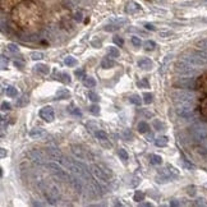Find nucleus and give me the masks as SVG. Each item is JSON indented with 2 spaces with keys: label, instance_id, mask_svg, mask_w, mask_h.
<instances>
[{
  "label": "nucleus",
  "instance_id": "obj_1",
  "mask_svg": "<svg viewBox=\"0 0 207 207\" xmlns=\"http://www.w3.org/2000/svg\"><path fill=\"white\" fill-rule=\"evenodd\" d=\"M39 186H40L42 193H43V196H45V198L47 199L49 203L58 205L59 202H60L62 196H60V192H59V189H58V187L55 186V184H53V183L47 182V180H41L39 183Z\"/></svg>",
  "mask_w": 207,
  "mask_h": 207
},
{
  "label": "nucleus",
  "instance_id": "obj_2",
  "mask_svg": "<svg viewBox=\"0 0 207 207\" xmlns=\"http://www.w3.org/2000/svg\"><path fill=\"white\" fill-rule=\"evenodd\" d=\"M46 169L58 179V180L68 182V183L72 182V178L73 177L70 175L69 173H67V170H64V169L60 165L55 164V162H47V164H46Z\"/></svg>",
  "mask_w": 207,
  "mask_h": 207
},
{
  "label": "nucleus",
  "instance_id": "obj_3",
  "mask_svg": "<svg viewBox=\"0 0 207 207\" xmlns=\"http://www.w3.org/2000/svg\"><path fill=\"white\" fill-rule=\"evenodd\" d=\"M91 171H92V174H94V177L97 180V183L100 184L101 189H106L107 186H109V182H110V177H109L107 174L102 170L100 165H95L94 164L91 166Z\"/></svg>",
  "mask_w": 207,
  "mask_h": 207
},
{
  "label": "nucleus",
  "instance_id": "obj_4",
  "mask_svg": "<svg viewBox=\"0 0 207 207\" xmlns=\"http://www.w3.org/2000/svg\"><path fill=\"white\" fill-rule=\"evenodd\" d=\"M171 97L175 104H186V102H190L194 100V95L189 91H183V90H178L174 91L171 94Z\"/></svg>",
  "mask_w": 207,
  "mask_h": 207
},
{
  "label": "nucleus",
  "instance_id": "obj_5",
  "mask_svg": "<svg viewBox=\"0 0 207 207\" xmlns=\"http://www.w3.org/2000/svg\"><path fill=\"white\" fill-rule=\"evenodd\" d=\"M175 70L178 73H180V74H190V75H192V74L196 73L197 68L183 59V60H179V62L175 63Z\"/></svg>",
  "mask_w": 207,
  "mask_h": 207
},
{
  "label": "nucleus",
  "instance_id": "obj_6",
  "mask_svg": "<svg viewBox=\"0 0 207 207\" xmlns=\"http://www.w3.org/2000/svg\"><path fill=\"white\" fill-rule=\"evenodd\" d=\"M189 133L196 141H203L207 138V129L201 124H194L189 128Z\"/></svg>",
  "mask_w": 207,
  "mask_h": 207
},
{
  "label": "nucleus",
  "instance_id": "obj_7",
  "mask_svg": "<svg viewBox=\"0 0 207 207\" xmlns=\"http://www.w3.org/2000/svg\"><path fill=\"white\" fill-rule=\"evenodd\" d=\"M26 156L33 162V164H37V165H42L46 162V159H45V155L42 154L40 150H28L26 152Z\"/></svg>",
  "mask_w": 207,
  "mask_h": 207
},
{
  "label": "nucleus",
  "instance_id": "obj_8",
  "mask_svg": "<svg viewBox=\"0 0 207 207\" xmlns=\"http://www.w3.org/2000/svg\"><path fill=\"white\" fill-rule=\"evenodd\" d=\"M177 113H178V115H180L182 118H190L194 113V109L190 102L177 104Z\"/></svg>",
  "mask_w": 207,
  "mask_h": 207
},
{
  "label": "nucleus",
  "instance_id": "obj_9",
  "mask_svg": "<svg viewBox=\"0 0 207 207\" xmlns=\"http://www.w3.org/2000/svg\"><path fill=\"white\" fill-rule=\"evenodd\" d=\"M174 86L177 88H194V87H197V82L194 78H179L178 81H175Z\"/></svg>",
  "mask_w": 207,
  "mask_h": 207
},
{
  "label": "nucleus",
  "instance_id": "obj_10",
  "mask_svg": "<svg viewBox=\"0 0 207 207\" xmlns=\"http://www.w3.org/2000/svg\"><path fill=\"white\" fill-rule=\"evenodd\" d=\"M184 60H187L188 63L194 65L196 68H197V67H203V65L207 64V60H205L203 58H201L197 53H193V54H190V55L184 56Z\"/></svg>",
  "mask_w": 207,
  "mask_h": 207
},
{
  "label": "nucleus",
  "instance_id": "obj_11",
  "mask_svg": "<svg viewBox=\"0 0 207 207\" xmlns=\"http://www.w3.org/2000/svg\"><path fill=\"white\" fill-rule=\"evenodd\" d=\"M46 151H47V155L50 156L53 160H56L58 162H60V164H63V161H64L65 157L63 156L62 152L58 150V147H56V146H54V145H49V146H47V148H46Z\"/></svg>",
  "mask_w": 207,
  "mask_h": 207
},
{
  "label": "nucleus",
  "instance_id": "obj_12",
  "mask_svg": "<svg viewBox=\"0 0 207 207\" xmlns=\"http://www.w3.org/2000/svg\"><path fill=\"white\" fill-rule=\"evenodd\" d=\"M40 116H41V119H43V120L47 122V123L54 122V119H55V113H54V109L51 106L42 107L40 110Z\"/></svg>",
  "mask_w": 207,
  "mask_h": 207
},
{
  "label": "nucleus",
  "instance_id": "obj_13",
  "mask_svg": "<svg viewBox=\"0 0 207 207\" xmlns=\"http://www.w3.org/2000/svg\"><path fill=\"white\" fill-rule=\"evenodd\" d=\"M70 148H72V152H73V155L77 157L78 160H86V159H88V151L82 148L81 146L78 145H72L70 146Z\"/></svg>",
  "mask_w": 207,
  "mask_h": 207
},
{
  "label": "nucleus",
  "instance_id": "obj_14",
  "mask_svg": "<svg viewBox=\"0 0 207 207\" xmlns=\"http://www.w3.org/2000/svg\"><path fill=\"white\" fill-rule=\"evenodd\" d=\"M45 134H46V132L42 128H33V129H31V132H30V135L35 139H40L42 137H45Z\"/></svg>",
  "mask_w": 207,
  "mask_h": 207
},
{
  "label": "nucleus",
  "instance_id": "obj_15",
  "mask_svg": "<svg viewBox=\"0 0 207 207\" xmlns=\"http://www.w3.org/2000/svg\"><path fill=\"white\" fill-rule=\"evenodd\" d=\"M138 67L142 68L143 70H148L152 68V62L148 58H142L141 60H138Z\"/></svg>",
  "mask_w": 207,
  "mask_h": 207
},
{
  "label": "nucleus",
  "instance_id": "obj_16",
  "mask_svg": "<svg viewBox=\"0 0 207 207\" xmlns=\"http://www.w3.org/2000/svg\"><path fill=\"white\" fill-rule=\"evenodd\" d=\"M197 87L201 91L207 92V73L205 75H202V77L197 81Z\"/></svg>",
  "mask_w": 207,
  "mask_h": 207
},
{
  "label": "nucleus",
  "instance_id": "obj_17",
  "mask_svg": "<svg viewBox=\"0 0 207 207\" xmlns=\"http://www.w3.org/2000/svg\"><path fill=\"white\" fill-rule=\"evenodd\" d=\"M125 10H127L128 13H137L138 10H141V7H139L137 3L129 2V3L127 4V7H125Z\"/></svg>",
  "mask_w": 207,
  "mask_h": 207
},
{
  "label": "nucleus",
  "instance_id": "obj_18",
  "mask_svg": "<svg viewBox=\"0 0 207 207\" xmlns=\"http://www.w3.org/2000/svg\"><path fill=\"white\" fill-rule=\"evenodd\" d=\"M69 96H70V92L68 90H65V88H59L56 91V97H58V99H60V100L68 99Z\"/></svg>",
  "mask_w": 207,
  "mask_h": 207
},
{
  "label": "nucleus",
  "instance_id": "obj_19",
  "mask_svg": "<svg viewBox=\"0 0 207 207\" xmlns=\"http://www.w3.org/2000/svg\"><path fill=\"white\" fill-rule=\"evenodd\" d=\"M167 142H169V139H167L166 135H160V137H157V138L155 139V145L159 146V147H164V146H166Z\"/></svg>",
  "mask_w": 207,
  "mask_h": 207
},
{
  "label": "nucleus",
  "instance_id": "obj_20",
  "mask_svg": "<svg viewBox=\"0 0 207 207\" xmlns=\"http://www.w3.org/2000/svg\"><path fill=\"white\" fill-rule=\"evenodd\" d=\"M95 135H96V138L97 139H100L101 142H106V141H109V137H107V134L104 132V130L99 129L97 132H95Z\"/></svg>",
  "mask_w": 207,
  "mask_h": 207
},
{
  "label": "nucleus",
  "instance_id": "obj_21",
  "mask_svg": "<svg viewBox=\"0 0 207 207\" xmlns=\"http://www.w3.org/2000/svg\"><path fill=\"white\" fill-rule=\"evenodd\" d=\"M148 159H150V162H151V164H154V165H160L161 162H162V157L159 156V155H155V154L150 155Z\"/></svg>",
  "mask_w": 207,
  "mask_h": 207
},
{
  "label": "nucleus",
  "instance_id": "obj_22",
  "mask_svg": "<svg viewBox=\"0 0 207 207\" xmlns=\"http://www.w3.org/2000/svg\"><path fill=\"white\" fill-rule=\"evenodd\" d=\"M35 68H36L37 72H40L42 74H47L49 72H50V68H49L47 65H45V64H37Z\"/></svg>",
  "mask_w": 207,
  "mask_h": 207
},
{
  "label": "nucleus",
  "instance_id": "obj_23",
  "mask_svg": "<svg viewBox=\"0 0 207 207\" xmlns=\"http://www.w3.org/2000/svg\"><path fill=\"white\" fill-rule=\"evenodd\" d=\"M114 65H115V63H114V60H111V59H104V60L101 62V67H102L104 69L113 68Z\"/></svg>",
  "mask_w": 207,
  "mask_h": 207
},
{
  "label": "nucleus",
  "instance_id": "obj_24",
  "mask_svg": "<svg viewBox=\"0 0 207 207\" xmlns=\"http://www.w3.org/2000/svg\"><path fill=\"white\" fill-rule=\"evenodd\" d=\"M5 94H7V96H9V97H17V95H18V91H17V88L15 87H7V90H5Z\"/></svg>",
  "mask_w": 207,
  "mask_h": 207
},
{
  "label": "nucleus",
  "instance_id": "obj_25",
  "mask_svg": "<svg viewBox=\"0 0 207 207\" xmlns=\"http://www.w3.org/2000/svg\"><path fill=\"white\" fill-rule=\"evenodd\" d=\"M83 84L86 87H95L96 86V81L92 78V77H84L83 79Z\"/></svg>",
  "mask_w": 207,
  "mask_h": 207
},
{
  "label": "nucleus",
  "instance_id": "obj_26",
  "mask_svg": "<svg viewBox=\"0 0 207 207\" xmlns=\"http://www.w3.org/2000/svg\"><path fill=\"white\" fill-rule=\"evenodd\" d=\"M201 113H202V115L207 119V97L201 101Z\"/></svg>",
  "mask_w": 207,
  "mask_h": 207
},
{
  "label": "nucleus",
  "instance_id": "obj_27",
  "mask_svg": "<svg viewBox=\"0 0 207 207\" xmlns=\"http://www.w3.org/2000/svg\"><path fill=\"white\" fill-rule=\"evenodd\" d=\"M150 129L148 124L145 123V122H139L138 123V132L139 133H147V130Z\"/></svg>",
  "mask_w": 207,
  "mask_h": 207
},
{
  "label": "nucleus",
  "instance_id": "obj_28",
  "mask_svg": "<svg viewBox=\"0 0 207 207\" xmlns=\"http://www.w3.org/2000/svg\"><path fill=\"white\" fill-rule=\"evenodd\" d=\"M196 46H197V47L199 49V50L207 51V39H203V40L197 41V43H196Z\"/></svg>",
  "mask_w": 207,
  "mask_h": 207
},
{
  "label": "nucleus",
  "instance_id": "obj_29",
  "mask_svg": "<svg viewBox=\"0 0 207 207\" xmlns=\"http://www.w3.org/2000/svg\"><path fill=\"white\" fill-rule=\"evenodd\" d=\"M107 53H109V55H110L111 58H118L119 56V50L116 47H114V46H109Z\"/></svg>",
  "mask_w": 207,
  "mask_h": 207
},
{
  "label": "nucleus",
  "instance_id": "obj_30",
  "mask_svg": "<svg viewBox=\"0 0 207 207\" xmlns=\"http://www.w3.org/2000/svg\"><path fill=\"white\" fill-rule=\"evenodd\" d=\"M27 104H28V97L24 95V96H22L21 99L17 101V106H18V107H23V106L27 105Z\"/></svg>",
  "mask_w": 207,
  "mask_h": 207
},
{
  "label": "nucleus",
  "instance_id": "obj_31",
  "mask_svg": "<svg viewBox=\"0 0 207 207\" xmlns=\"http://www.w3.org/2000/svg\"><path fill=\"white\" fill-rule=\"evenodd\" d=\"M64 63H65V65H68V67H74V65L77 64V60H75L73 56H67Z\"/></svg>",
  "mask_w": 207,
  "mask_h": 207
},
{
  "label": "nucleus",
  "instance_id": "obj_32",
  "mask_svg": "<svg viewBox=\"0 0 207 207\" xmlns=\"http://www.w3.org/2000/svg\"><path fill=\"white\" fill-rule=\"evenodd\" d=\"M130 102H132V104H134V105H141V102H142V100H141V97L139 96H137V95H133L132 97H130Z\"/></svg>",
  "mask_w": 207,
  "mask_h": 207
},
{
  "label": "nucleus",
  "instance_id": "obj_33",
  "mask_svg": "<svg viewBox=\"0 0 207 207\" xmlns=\"http://www.w3.org/2000/svg\"><path fill=\"white\" fill-rule=\"evenodd\" d=\"M87 127H88L91 130H92V132H97V130H99L100 129V127H99V125H97L96 123H94V122H88V123H87Z\"/></svg>",
  "mask_w": 207,
  "mask_h": 207
},
{
  "label": "nucleus",
  "instance_id": "obj_34",
  "mask_svg": "<svg viewBox=\"0 0 207 207\" xmlns=\"http://www.w3.org/2000/svg\"><path fill=\"white\" fill-rule=\"evenodd\" d=\"M88 99H90L92 102H97V101L100 100V97H99V95H96L95 92L90 91V92H88Z\"/></svg>",
  "mask_w": 207,
  "mask_h": 207
},
{
  "label": "nucleus",
  "instance_id": "obj_35",
  "mask_svg": "<svg viewBox=\"0 0 207 207\" xmlns=\"http://www.w3.org/2000/svg\"><path fill=\"white\" fill-rule=\"evenodd\" d=\"M119 157H120L123 161H127V160H128V154H127V151L123 150V148L119 150Z\"/></svg>",
  "mask_w": 207,
  "mask_h": 207
},
{
  "label": "nucleus",
  "instance_id": "obj_36",
  "mask_svg": "<svg viewBox=\"0 0 207 207\" xmlns=\"http://www.w3.org/2000/svg\"><path fill=\"white\" fill-rule=\"evenodd\" d=\"M90 113H92L94 115H99V113H100V107L97 106V105H91V106H90Z\"/></svg>",
  "mask_w": 207,
  "mask_h": 207
},
{
  "label": "nucleus",
  "instance_id": "obj_37",
  "mask_svg": "<svg viewBox=\"0 0 207 207\" xmlns=\"http://www.w3.org/2000/svg\"><path fill=\"white\" fill-rule=\"evenodd\" d=\"M31 58L33 59V60H41V59L43 58V54L42 53H32Z\"/></svg>",
  "mask_w": 207,
  "mask_h": 207
},
{
  "label": "nucleus",
  "instance_id": "obj_38",
  "mask_svg": "<svg viewBox=\"0 0 207 207\" xmlns=\"http://www.w3.org/2000/svg\"><path fill=\"white\" fill-rule=\"evenodd\" d=\"M130 41H132V43L134 46H141V43H142L141 39H139V37H137V36H133L132 39H130Z\"/></svg>",
  "mask_w": 207,
  "mask_h": 207
},
{
  "label": "nucleus",
  "instance_id": "obj_39",
  "mask_svg": "<svg viewBox=\"0 0 207 207\" xmlns=\"http://www.w3.org/2000/svg\"><path fill=\"white\" fill-rule=\"evenodd\" d=\"M143 199H145V194L142 192H135V194H134V201L139 202V201H143Z\"/></svg>",
  "mask_w": 207,
  "mask_h": 207
},
{
  "label": "nucleus",
  "instance_id": "obj_40",
  "mask_svg": "<svg viewBox=\"0 0 207 207\" xmlns=\"http://www.w3.org/2000/svg\"><path fill=\"white\" fill-rule=\"evenodd\" d=\"M145 46H146L147 50H152V49H155L156 43H155L154 41H146V42H145Z\"/></svg>",
  "mask_w": 207,
  "mask_h": 207
},
{
  "label": "nucleus",
  "instance_id": "obj_41",
  "mask_svg": "<svg viewBox=\"0 0 207 207\" xmlns=\"http://www.w3.org/2000/svg\"><path fill=\"white\" fill-rule=\"evenodd\" d=\"M143 101H145L146 104L152 102V95H151V94H148V92H146V94H143Z\"/></svg>",
  "mask_w": 207,
  "mask_h": 207
},
{
  "label": "nucleus",
  "instance_id": "obj_42",
  "mask_svg": "<svg viewBox=\"0 0 207 207\" xmlns=\"http://www.w3.org/2000/svg\"><path fill=\"white\" fill-rule=\"evenodd\" d=\"M119 27H120V26H118V24H107L105 27V31H116Z\"/></svg>",
  "mask_w": 207,
  "mask_h": 207
},
{
  "label": "nucleus",
  "instance_id": "obj_43",
  "mask_svg": "<svg viewBox=\"0 0 207 207\" xmlns=\"http://www.w3.org/2000/svg\"><path fill=\"white\" fill-rule=\"evenodd\" d=\"M154 127H155L157 130H162V129H164V124H162L161 122H159V120H155V122H154Z\"/></svg>",
  "mask_w": 207,
  "mask_h": 207
},
{
  "label": "nucleus",
  "instance_id": "obj_44",
  "mask_svg": "<svg viewBox=\"0 0 207 207\" xmlns=\"http://www.w3.org/2000/svg\"><path fill=\"white\" fill-rule=\"evenodd\" d=\"M8 49H9V51H12V53H17L19 49H18V46L15 45V43H9L8 45Z\"/></svg>",
  "mask_w": 207,
  "mask_h": 207
},
{
  "label": "nucleus",
  "instance_id": "obj_45",
  "mask_svg": "<svg viewBox=\"0 0 207 207\" xmlns=\"http://www.w3.org/2000/svg\"><path fill=\"white\" fill-rule=\"evenodd\" d=\"M7 65H8V60L5 59L4 55H2V69H7Z\"/></svg>",
  "mask_w": 207,
  "mask_h": 207
},
{
  "label": "nucleus",
  "instance_id": "obj_46",
  "mask_svg": "<svg viewBox=\"0 0 207 207\" xmlns=\"http://www.w3.org/2000/svg\"><path fill=\"white\" fill-rule=\"evenodd\" d=\"M69 111H70V113H72V114H74V115H79V116H81V115H82V113H81V111L78 110V109H77V107L69 109Z\"/></svg>",
  "mask_w": 207,
  "mask_h": 207
},
{
  "label": "nucleus",
  "instance_id": "obj_47",
  "mask_svg": "<svg viewBox=\"0 0 207 207\" xmlns=\"http://www.w3.org/2000/svg\"><path fill=\"white\" fill-rule=\"evenodd\" d=\"M2 110H10V104L9 102H3L2 104Z\"/></svg>",
  "mask_w": 207,
  "mask_h": 207
},
{
  "label": "nucleus",
  "instance_id": "obj_48",
  "mask_svg": "<svg viewBox=\"0 0 207 207\" xmlns=\"http://www.w3.org/2000/svg\"><path fill=\"white\" fill-rule=\"evenodd\" d=\"M62 75H63V82H67V83H69V82H70V77H69V74H67V73H62Z\"/></svg>",
  "mask_w": 207,
  "mask_h": 207
},
{
  "label": "nucleus",
  "instance_id": "obj_49",
  "mask_svg": "<svg viewBox=\"0 0 207 207\" xmlns=\"http://www.w3.org/2000/svg\"><path fill=\"white\" fill-rule=\"evenodd\" d=\"M114 42L118 43V45H123V39H120L118 36H114Z\"/></svg>",
  "mask_w": 207,
  "mask_h": 207
},
{
  "label": "nucleus",
  "instance_id": "obj_50",
  "mask_svg": "<svg viewBox=\"0 0 207 207\" xmlns=\"http://www.w3.org/2000/svg\"><path fill=\"white\" fill-rule=\"evenodd\" d=\"M75 75H77V77H82L83 75V70H75Z\"/></svg>",
  "mask_w": 207,
  "mask_h": 207
},
{
  "label": "nucleus",
  "instance_id": "obj_51",
  "mask_svg": "<svg viewBox=\"0 0 207 207\" xmlns=\"http://www.w3.org/2000/svg\"><path fill=\"white\" fill-rule=\"evenodd\" d=\"M196 205H201V206H203V205H205V201H203L202 198H199V199H197V202H196Z\"/></svg>",
  "mask_w": 207,
  "mask_h": 207
},
{
  "label": "nucleus",
  "instance_id": "obj_52",
  "mask_svg": "<svg viewBox=\"0 0 207 207\" xmlns=\"http://www.w3.org/2000/svg\"><path fill=\"white\" fill-rule=\"evenodd\" d=\"M146 28L147 30H151V31H155V27L152 24H146Z\"/></svg>",
  "mask_w": 207,
  "mask_h": 207
},
{
  "label": "nucleus",
  "instance_id": "obj_53",
  "mask_svg": "<svg viewBox=\"0 0 207 207\" xmlns=\"http://www.w3.org/2000/svg\"><path fill=\"white\" fill-rule=\"evenodd\" d=\"M14 65L15 67H18V68H23V64L19 63V62H14Z\"/></svg>",
  "mask_w": 207,
  "mask_h": 207
},
{
  "label": "nucleus",
  "instance_id": "obj_54",
  "mask_svg": "<svg viewBox=\"0 0 207 207\" xmlns=\"http://www.w3.org/2000/svg\"><path fill=\"white\" fill-rule=\"evenodd\" d=\"M75 19L81 21V19H82V14H81V13H77V14H75Z\"/></svg>",
  "mask_w": 207,
  "mask_h": 207
},
{
  "label": "nucleus",
  "instance_id": "obj_55",
  "mask_svg": "<svg viewBox=\"0 0 207 207\" xmlns=\"http://www.w3.org/2000/svg\"><path fill=\"white\" fill-rule=\"evenodd\" d=\"M170 205L171 206H179V202H177V201L174 199V201H171V202H170Z\"/></svg>",
  "mask_w": 207,
  "mask_h": 207
},
{
  "label": "nucleus",
  "instance_id": "obj_56",
  "mask_svg": "<svg viewBox=\"0 0 207 207\" xmlns=\"http://www.w3.org/2000/svg\"><path fill=\"white\" fill-rule=\"evenodd\" d=\"M2 150V157H5V148H0Z\"/></svg>",
  "mask_w": 207,
  "mask_h": 207
},
{
  "label": "nucleus",
  "instance_id": "obj_57",
  "mask_svg": "<svg viewBox=\"0 0 207 207\" xmlns=\"http://www.w3.org/2000/svg\"><path fill=\"white\" fill-rule=\"evenodd\" d=\"M147 138H148V141H150V138H154V134H152V133L147 134Z\"/></svg>",
  "mask_w": 207,
  "mask_h": 207
},
{
  "label": "nucleus",
  "instance_id": "obj_58",
  "mask_svg": "<svg viewBox=\"0 0 207 207\" xmlns=\"http://www.w3.org/2000/svg\"><path fill=\"white\" fill-rule=\"evenodd\" d=\"M206 186H207V184H206Z\"/></svg>",
  "mask_w": 207,
  "mask_h": 207
}]
</instances>
